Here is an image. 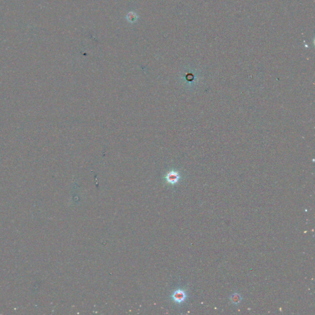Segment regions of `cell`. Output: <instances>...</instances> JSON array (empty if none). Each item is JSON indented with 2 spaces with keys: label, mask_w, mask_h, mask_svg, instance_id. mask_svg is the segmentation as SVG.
<instances>
[{
  "label": "cell",
  "mask_w": 315,
  "mask_h": 315,
  "mask_svg": "<svg viewBox=\"0 0 315 315\" xmlns=\"http://www.w3.org/2000/svg\"><path fill=\"white\" fill-rule=\"evenodd\" d=\"M173 300L178 303L183 302L187 298V293L183 290L176 291L172 294Z\"/></svg>",
  "instance_id": "cell-1"
},
{
  "label": "cell",
  "mask_w": 315,
  "mask_h": 315,
  "mask_svg": "<svg viewBox=\"0 0 315 315\" xmlns=\"http://www.w3.org/2000/svg\"><path fill=\"white\" fill-rule=\"evenodd\" d=\"M167 179L169 183L174 184V183H176L178 182V180L179 179V176L177 173L172 172H171L170 174H168V176L167 177Z\"/></svg>",
  "instance_id": "cell-2"
},
{
  "label": "cell",
  "mask_w": 315,
  "mask_h": 315,
  "mask_svg": "<svg viewBox=\"0 0 315 315\" xmlns=\"http://www.w3.org/2000/svg\"><path fill=\"white\" fill-rule=\"evenodd\" d=\"M230 300L233 304L237 305L241 302L242 297L238 293H234L230 296Z\"/></svg>",
  "instance_id": "cell-3"
}]
</instances>
